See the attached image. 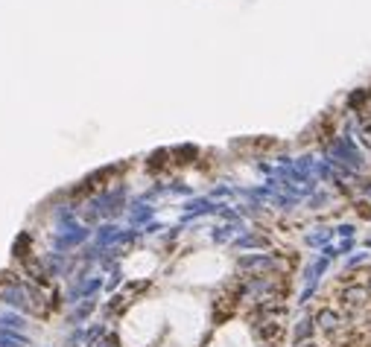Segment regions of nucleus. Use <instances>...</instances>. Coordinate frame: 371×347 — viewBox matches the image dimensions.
<instances>
[{
    "mask_svg": "<svg viewBox=\"0 0 371 347\" xmlns=\"http://www.w3.org/2000/svg\"><path fill=\"white\" fill-rule=\"evenodd\" d=\"M313 321H316V333H321L325 339H333V341L342 339V333H345L348 324H351V318L345 316V312L340 307H330V304L319 307L313 312Z\"/></svg>",
    "mask_w": 371,
    "mask_h": 347,
    "instance_id": "nucleus-1",
    "label": "nucleus"
},
{
    "mask_svg": "<svg viewBox=\"0 0 371 347\" xmlns=\"http://www.w3.org/2000/svg\"><path fill=\"white\" fill-rule=\"evenodd\" d=\"M319 333H316V321H313V316H301L296 324H293V347L296 344H307V341H313Z\"/></svg>",
    "mask_w": 371,
    "mask_h": 347,
    "instance_id": "nucleus-2",
    "label": "nucleus"
}]
</instances>
